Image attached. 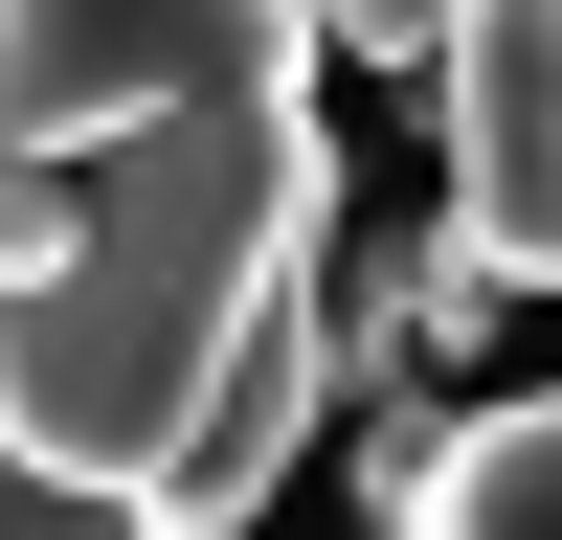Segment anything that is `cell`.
Returning a JSON list of instances; mask_svg holds the SVG:
<instances>
[{"label":"cell","instance_id":"cell-1","mask_svg":"<svg viewBox=\"0 0 562 540\" xmlns=\"http://www.w3.org/2000/svg\"><path fill=\"white\" fill-rule=\"evenodd\" d=\"M0 428L248 540L338 428L315 0H0Z\"/></svg>","mask_w":562,"mask_h":540},{"label":"cell","instance_id":"cell-2","mask_svg":"<svg viewBox=\"0 0 562 540\" xmlns=\"http://www.w3.org/2000/svg\"><path fill=\"white\" fill-rule=\"evenodd\" d=\"M428 113H450V248L495 293H562V0H450Z\"/></svg>","mask_w":562,"mask_h":540},{"label":"cell","instance_id":"cell-3","mask_svg":"<svg viewBox=\"0 0 562 540\" xmlns=\"http://www.w3.org/2000/svg\"><path fill=\"white\" fill-rule=\"evenodd\" d=\"M383 540H562V383L450 405V428H428V473L383 495Z\"/></svg>","mask_w":562,"mask_h":540},{"label":"cell","instance_id":"cell-4","mask_svg":"<svg viewBox=\"0 0 562 540\" xmlns=\"http://www.w3.org/2000/svg\"><path fill=\"white\" fill-rule=\"evenodd\" d=\"M0 540H158L135 495H90V473H45L23 428H0Z\"/></svg>","mask_w":562,"mask_h":540},{"label":"cell","instance_id":"cell-5","mask_svg":"<svg viewBox=\"0 0 562 540\" xmlns=\"http://www.w3.org/2000/svg\"><path fill=\"white\" fill-rule=\"evenodd\" d=\"M315 45H360V68H428V45H450V0H315Z\"/></svg>","mask_w":562,"mask_h":540}]
</instances>
